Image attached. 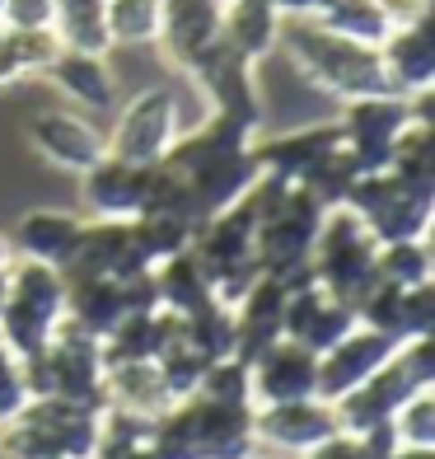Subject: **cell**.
I'll return each instance as SVG.
<instances>
[{
  "label": "cell",
  "instance_id": "277c9868",
  "mask_svg": "<svg viewBox=\"0 0 435 459\" xmlns=\"http://www.w3.org/2000/svg\"><path fill=\"white\" fill-rule=\"evenodd\" d=\"M323 206L304 193L300 183H286L281 197L262 212L258 230H253V258L258 273L267 277H295L309 267V254H314V235H319Z\"/></svg>",
  "mask_w": 435,
  "mask_h": 459
},
{
  "label": "cell",
  "instance_id": "4316f807",
  "mask_svg": "<svg viewBox=\"0 0 435 459\" xmlns=\"http://www.w3.org/2000/svg\"><path fill=\"white\" fill-rule=\"evenodd\" d=\"M52 33L71 52H98L108 56V24H103V0H56L52 10Z\"/></svg>",
  "mask_w": 435,
  "mask_h": 459
},
{
  "label": "cell",
  "instance_id": "8d00e7d4",
  "mask_svg": "<svg viewBox=\"0 0 435 459\" xmlns=\"http://www.w3.org/2000/svg\"><path fill=\"white\" fill-rule=\"evenodd\" d=\"M375 5L388 14V24H412V19L431 14V0H375Z\"/></svg>",
  "mask_w": 435,
  "mask_h": 459
},
{
  "label": "cell",
  "instance_id": "ac0fdd59",
  "mask_svg": "<svg viewBox=\"0 0 435 459\" xmlns=\"http://www.w3.org/2000/svg\"><path fill=\"white\" fill-rule=\"evenodd\" d=\"M178 399L169 394V380H164L159 361H108V370H103V408L155 422Z\"/></svg>",
  "mask_w": 435,
  "mask_h": 459
},
{
  "label": "cell",
  "instance_id": "4fadbf2b",
  "mask_svg": "<svg viewBox=\"0 0 435 459\" xmlns=\"http://www.w3.org/2000/svg\"><path fill=\"white\" fill-rule=\"evenodd\" d=\"M24 141L38 160H47L52 169H66V174H85L90 164L103 160V132L85 113H71V108H43L29 117Z\"/></svg>",
  "mask_w": 435,
  "mask_h": 459
},
{
  "label": "cell",
  "instance_id": "f35d334b",
  "mask_svg": "<svg viewBox=\"0 0 435 459\" xmlns=\"http://www.w3.org/2000/svg\"><path fill=\"white\" fill-rule=\"evenodd\" d=\"M10 267H14V248L10 235H0V300H5V286H10Z\"/></svg>",
  "mask_w": 435,
  "mask_h": 459
},
{
  "label": "cell",
  "instance_id": "2e32d148",
  "mask_svg": "<svg viewBox=\"0 0 435 459\" xmlns=\"http://www.w3.org/2000/svg\"><path fill=\"white\" fill-rule=\"evenodd\" d=\"M220 10H225V0H159L155 48L178 75L197 52H206L220 38Z\"/></svg>",
  "mask_w": 435,
  "mask_h": 459
},
{
  "label": "cell",
  "instance_id": "6da1fadb",
  "mask_svg": "<svg viewBox=\"0 0 435 459\" xmlns=\"http://www.w3.org/2000/svg\"><path fill=\"white\" fill-rule=\"evenodd\" d=\"M286 56L295 61V71L323 94L337 99H361V94H393L380 48L351 43V38L333 33L319 19H286L281 24V43Z\"/></svg>",
  "mask_w": 435,
  "mask_h": 459
},
{
  "label": "cell",
  "instance_id": "ab89813d",
  "mask_svg": "<svg viewBox=\"0 0 435 459\" xmlns=\"http://www.w3.org/2000/svg\"><path fill=\"white\" fill-rule=\"evenodd\" d=\"M384 459H435V446H393Z\"/></svg>",
  "mask_w": 435,
  "mask_h": 459
},
{
  "label": "cell",
  "instance_id": "44dd1931",
  "mask_svg": "<svg viewBox=\"0 0 435 459\" xmlns=\"http://www.w3.org/2000/svg\"><path fill=\"white\" fill-rule=\"evenodd\" d=\"M80 225L85 221H80L75 212H61V206H33V212H24V221L14 225L10 248H14V258H33V263L61 267L71 258V248H75Z\"/></svg>",
  "mask_w": 435,
  "mask_h": 459
},
{
  "label": "cell",
  "instance_id": "74e56055",
  "mask_svg": "<svg viewBox=\"0 0 435 459\" xmlns=\"http://www.w3.org/2000/svg\"><path fill=\"white\" fill-rule=\"evenodd\" d=\"M281 19H319L323 10V0H267Z\"/></svg>",
  "mask_w": 435,
  "mask_h": 459
},
{
  "label": "cell",
  "instance_id": "484cf974",
  "mask_svg": "<svg viewBox=\"0 0 435 459\" xmlns=\"http://www.w3.org/2000/svg\"><path fill=\"white\" fill-rule=\"evenodd\" d=\"M132 230H136V244H141L145 263L155 267V263H164V258L183 254V248H192L197 221H192L188 212H178V206H155V212H141V216L132 221Z\"/></svg>",
  "mask_w": 435,
  "mask_h": 459
},
{
  "label": "cell",
  "instance_id": "60d3db41",
  "mask_svg": "<svg viewBox=\"0 0 435 459\" xmlns=\"http://www.w3.org/2000/svg\"><path fill=\"white\" fill-rule=\"evenodd\" d=\"M0 351H5V342H0Z\"/></svg>",
  "mask_w": 435,
  "mask_h": 459
},
{
  "label": "cell",
  "instance_id": "9a60e30c",
  "mask_svg": "<svg viewBox=\"0 0 435 459\" xmlns=\"http://www.w3.org/2000/svg\"><path fill=\"white\" fill-rule=\"evenodd\" d=\"M314 375L319 357L290 338H277L248 361V380H253V408L258 403H290V399H314Z\"/></svg>",
  "mask_w": 435,
  "mask_h": 459
},
{
  "label": "cell",
  "instance_id": "d6986e66",
  "mask_svg": "<svg viewBox=\"0 0 435 459\" xmlns=\"http://www.w3.org/2000/svg\"><path fill=\"white\" fill-rule=\"evenodd\" d=\"M337 145H342L337 122H309V127H295L286 136L253 141V155H258L262 174H272L281 183H304V174L314 169L323 155H333Z\"/></svg>",
  "mask_w": 435,
  "mask_h": 459
},
{
  "label": "cell",
  "instance_id": "5b68a950",
  "mask_svg": "<svg viewBox=\"0 0 435 459\" xmlns=\"http://www.w3.org/2000/svg\"><path fill=\"white\" fill-rule=\"evenodd\" d=\"M178 132H183L178 94L169 85H150L122 103L113 132H103V155L127 160V164H159L169 155V145L178 141Z\"/></svg>",
  "mask_w": 435,
  "mask_h": 459
},
{
  "label": "cell",
  "instance_id": "7402d4cb",
  "mask_svg": "<svg viewBox=\"0 0 435 459\" xmlns=\"http://www.w3.org/2000/svg\"><path fill=\"white\" fill-rule=\"evenodd\" d=\"M281 24H286V19L267 5V0H225V10H220V38L239 56L253 61V66H258L262 56L277 52Z\"/></svg>",
  "mask_w": 435,
  "mask_h": 459
},
{
  "label": "cell",
  "instance_id": "8992f818",
  "mask_svg": "<svg viewBox=\"0 0 435 459\" xmlns=\"http://www.w3.org/2000/svg\"><path fill=\"white\" fill-rule=\"evenodd\" d=\"M365 230L375 235V244L388 239H426L431 235V221H435V197L422 193H407L403 183H393L388 169H361V178L351 183L346 202Z\"/></svg>",
  "mask_w": 435,
  "mask_h": 459
},
{
  "label": "cell",
  "instance_id": "7a4b0ae2",
  "mask_svg": "<svg viewBox=\"0 0 435 459\" xmlns=\"http://www.w3.org/2000/svg\"><path fill=\"white\" fill-rule=\"evenodd\" d=\"M61 319H66V277H61V267L14 258L5 300H0V342H5V351L19 361L38 357L61 328Z\"/></svg>",
  "mask_w": 435,
  "mask_h": 459
},
{
  "label": "cell",
  "instance_id": "5bb4252c",
  "mask_svg": "<svg viewBox=\"0 0 435 459\" xmlns=\"http://www.w3.org/2000/svg\"><path fill=\"white\" fill-rule=\"evenodd\" d=\"M150 174L155 164H127L103 155L80 174V197L98 221H136L145 212V197H150Z\"/></svg>",
  "mask_w": 435,
  "mask_h": 459
},
{
  "label": "cell",
  "instance_id": "cb8c5ba5",
  "mask_svg": "<svg viewBox=\"0 0 435 459\" xmlns=\"http://www.w3.org/2000/svg\"><path fill=\"white\" fill-rule=\"evenodd\" d=\"M155 273V290H159V309H174V315H197L201 305H211V277H206V267L197 263L192 248H183V254L164 258L150 267Z\"/></svg>",
  "mask_w": 435,
  "mask_h": 459
},
{
  "label": "cell",
  "instance_id": "f1b7e54d",
  "mask_svg": "<svg viewBox=\"0 0 435 459\" xmlns=\"http://www.w3.org/2000/svg\"><path fill=\"white\" fill-rule=\"evenodd\" d=\"M375 273L393 286H426L435 281V258H431V235L426 239H388L375 248Z\"/></svg>",
  "mask_w": 435,
  "mask_h": 459
},
{
  "label": "cell",
  "instance_id": "d590c367",
  "mask_svg": "<svg viewBox=\"0 0 435 459\" xmlns=\"http://www.w3.org/2000/svg\"><path fill=\"white\" fill-rule=\"evenodd\" d=\"M19 80H29V71H24V56H19L14 29H5V24H0V90L19 85Z\"/></svg>",
  "mask_w": 435,
  "mask_h": 459
},
{
  "label": "cell",
  "instance_id": "30bf717a",
  "mask_svg": "<svg viewBox=\"0 0 435 459\" xmlns=\"http://www.w3.org/2000/svg\"><path fill=\"white\" fill-rule=\"evenodd\" d=\"M174 174L183 178V197H188L192 221H206V216L225 212V206H235L262 169H258L253 145H243V151H220V155H206L192 164H178Z\"/></svg>",
  "mask_w": 435,
  "mask_h": 459
},
{
  "label": "cell",
  "instance_id": "ffe728a7",
  "mask_svg": "<svg viewBox=\"0 0 435 459\" xmlns=\"http://www.w3.org/2000/svg\"><path fill=\"white\" fill-rule=\"evenodd\" d=\"M43 80H47L52 90L66 94L75 108H85V113H108L113 99H117V80H113L108 61H103L98 52H71V48H61L47 61Z\"/></svg>",
  "mask_w": 435,
  "mask_h": 459
},
{
  "label": "cell",
  "instance_id": "8fae6325",
  "mask_svg": "<svg viewBox=\"0 0 435 459\" xmlns=\"http://www.w3.org/2000/svg\"><path fill=\"white\" fill-rule=\"evenodd\" d=\"M145 254L136 244V230L132 221H98L90 216L75 235L71 258L61 263V277H113V281H127L136 273H145Z\"/></svg>",
  "mask_w": 435,
  "mask_h": 459
},
{
  "label": "cell",
  "instance_id": "d6a6232c",
  "mask_svg": "<svg viewBox=\"0 0 435 459\" xmlns=\"http://www.w3.org/2000/svg\"><path fill=\"white\" fill-rule=\"evenodd\" d=\"M33 399L29 389V375H24V361L10 357V351H0V427L10 422V417L24 412V403Z\"/></svg>",
  "mask_w": 435,
  "mask_h": 459
},
{
  "label": "cell",
  "instance_id": "836d02e7",
  "mask_svg": "<svg viewBox=\"0 0 435 459\" xmlns=\"http://www.w3.org/2000/svg\"><path fill=\"white\" fill-rule=\"evenodd\" d=\"M14 43H19V56H24V71L29 75H43L47 61L61 52L52 29H14Z\"/></svg>",
  "mask_w": 435,
  "mask_h": 459
},
{
  "label": "cell",
  "instance_id": "e0dca14e",
  "mask_svg": "<svg viewBox=\"0 0 435 459\" xmlns=\"http://www.w3.org/2000/svg\"><path fill=\"white\" fill-rule=\"evenodd\" d=\"M380 61L388 75V90L403 99L431 94L435 80V33H431V14L412 19V24H393V33L380 43Z\"/></svg>",
  "mask_w": 435,
  "mask_h": 459
},
{
  "label": "cell",
  "instance_id": "f546056e",
  "mask_svg": "<svg viewBox=\"0 0 435 459\" xmlns=\"http://www.w3.org/2000/svg\"><path fill=\"white\" fill-rule=\"evenodd\" d=\"M103 24L113 48H155L159 0H103Z\"/></svg>",
  "mask_w": 435,
  "mask_h": 459
},
{
  "label": "cell",
  "instance_id": "9c48e42d",
  "mask_svg": "<svg viewBox=\"0 0 435 459\" xmlns=\"http://www.w3.org/2000/svg\"><path fill=\"white\" fill-rule=\"evenodd\" d=\"M337 427L333 403L323 399H290V403H258L253 408V446L281 459H304L323 446Z\"/></svg>",
  "mask_w": 435,
  "mask_h": 459
},
{
  "label": "cell",
  "instance_id": "83f0119b",
  "mask_svg": "<svg viewBox=\"0 0 435 459\" xmlns=\"http://www.w3.org/2000/svg\"><path fill=\"white\" fill-rule=\"evenodd\" d=\"M319 24H328L333 33L351 38V43H365V48H380L393 33L388 14L375 5V0H323Z\"/></svg>",
  "mask_w": 435,
  "mask_h": 459
},
{
  "label": "cell",
  "instance_id": "603a6c76",
  "mask_svg": "<svg viewBox=\"0 0 435 459\" xmlns=\"http://www.w3.org/2000/svg\"><path fill=\"white\" fill-rule=\"evenodd\" d=\"M122 315H127L122 281H113V277H66V319L75 328L94 333L103 342L122 324Z\"/></svg>",
  "mask_w": 435,
  "mask_h": 459
},
{
  "label": "cell",
  "instance_id": "ba28073f",
  "mask_svg": "<svg viewBox=\"0 0 435 459\" xmlns=\"http://www.w3.org/2000/svg\"><path fill=\"white\" fill-rule=\"evenodd\" d=\"M412 117H417V103L403 94H361V99H342V113L333 122L342 132V145L361 160V169H384L393 141L403 136Z\"/></svg>",
  "mask_w": 435,
  "mask_h": 459
},
{
  "label": "cell",
  "instance_id": "52a82bcc",
  "mask_svg": "<svg viewBox=\"0 0 435 459\" xmlns=\"http://www.w3.org/2000/svg\"><path fill=\"white\" fill-rule=\"evenodd\" d=\"M183 75L206 94L211 113L239 122L248 132L262 127V99H258V85H253V61L239 56L225 38H216L206 52H197L188 66H183Z\"/></svg>",
  "mask_w": 435,
  "mask_h": 459
},
{
  "label": "cell",
  "instance_id": "1f68e13d",
  "mask_svg": "<svg viewBox=\"0 0 435 459\" xmlns=\"http://www.w3.org/2000/svg\"><path fill=\"white\" fill-rule=\"evenodd\" d=\"M388 427H393V441L398 446H435V389L431 385L412 389Z\"/></svg>",
  "mask_w": 435,
  "mask_h": 459
},
{
  "label": "cell",
  "instance_id": "e575fe53",
  "mask_svg": "<svg viewBox=\"0 0 435 459\" xmlns=\"http://www.w3.org/2000/svg\"><path fill=\"white\" fill-rule=\"evenodd\" d=\"M56 0H0V24L5 29H52Z\"/></svg>",
  "mask_w": 435,
  "mask_h": 459
},
{
  "label": "cell",
  "instance_id": "3957f363",
  "mask_svg": "<svg viewBox=\"0 0 435 459\" xmlns=\"http://www.w3.org/2000/svg\"><path fill=\"white\" fill-rule=\"evenodd\" d=\"M375 248H380L375 235L351 206H328L314 235V254H309V273H314V281L328 296H337L342 305L356 309L365 290L380 281Z\"/></svg>",
  "mask_w": 435,
  "mask_h": 459
},
{
  "label": "cell",
  "instance_id": "7c38bea8",
  "mask_svg": "<svg viewBox=\"0 0 435 459\" xmlns=\"http://www.w3.org/2000/svg\"><path fill=\"white\" fill-rule=\"evenodd\" d=\"M398 342L380 328H365L356 324L342 342H333L328 351H319V375H314V399L323 403H337L342 394H351L356 385H365L375 370H384L393 361Z\"/></svg>",
  "mask_w": 435,
  "mask_h": 459
},
{
  "label": "cell",
  "instance_id": "d4e9b609",
  "mask_svg": "<svg viewBox=\"0 0 435 459\" xmlns=\"http://www.w3.org/2000/svg\"><path fill=\"white\" fill-rule=\"evenodd\" d=\"M384 169H388L393 183H403L407 193L435 197V132H431V122H422V117L407 122L403 136L393 141Z\"/></svg>",
  "mask_w": 435,
  "mask_h": 459
},
{
  "label": "cell",
  "instance_id": "4dcf8cb0",
  "mask_svg": "<svg viewBox=\"0 0 435 459\" xmlns=\"http://www.w3.org/2000/svg\"><path fill=\"white\" fill-rule=\"evenodd\" d=\"M356 178H361V160L351 155L346 145H337L333 155H323L314 169L304 174L300 187L328 212V206H342V202H346V193H351V183H356Z\"/></svg>",
  "mask_w": 435,
  "mask_h": 459
}]
</instances>
